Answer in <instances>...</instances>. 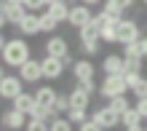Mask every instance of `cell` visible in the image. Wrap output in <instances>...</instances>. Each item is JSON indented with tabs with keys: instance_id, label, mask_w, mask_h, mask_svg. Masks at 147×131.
Here are the masks:
<instances>
[{
	"instance_id": "6da1fadb",
	"label": "cell",
	"mask_w": 147,
	"mask_h": 131,
	"mask_svg": "<svg viewBox=\"0 0 147 131\" xmlns=\"http://www.w3.org/2000/svg\"><path fill=\"white\" fill-rule=\"evenodd\" d=\"M30 54H32V48L27 38H11V40H5L3 51H0V59H3L5 67H19L30 59Z\"/></svg>"
},
{
	"instance_id": "7a4b0ae2",
	"label": "cell",
	"mask_w": 147,
	"mask_h": 131,
	"mask_svg": "<svg viewBox=\"0 0 147 131\" xmlns=\"http://www.w3.org/2000/svg\"><path fill=\"white\" fill-rule=\"evenodd\" d=\"M99 97L102 99H110V97H118V94H126L128 86H126V78L123 72H112V75H105V80L99 83Z\"/></svg>"
},
{
	"instance_id": "3957f363",
	"label": "cell",
	"mask_w": 147,
	"mask_h": 131,
	"mask_svg": "<svg viewBox=\"0 0 147 131\" xmlns=\"http://www.w3.org/2000/svg\"><path fill=\"white\" fill-rule=\"evenodd\" d=\"M91 16H94V11H91V5H86V3H72L70 5V14H67V24L70 27H75V30H80L83 24H88L91 22Z\"/></svg>"
},
{
	"instance_id": "277c9868",
	"label": "cell",
	"mask_w": 147,
	"mask_h": 131,
	"mask_svg": "<svg viewBox=\"0 0 147 131\" xmlns=\"http://www.w3.org/2000/svg\"><path fill=\"white\" fill-rule=\"evenodd\" d=\"M27 112H22V110H16L13 104H11V110H5L3 115H0V126H3L5 131H19L24 128V123H27Z\"/></svg>"
},
{
	"instance_id": "5b68a950",
	"label": "cell",
	"mask_w": 147,
	"mask_h": 131,
	"mask_svg": "<svg viewBox=\"0 0 147 131\" xmlns=\"http://www.w3.org/2000/svg\"><path fill=\"white\" fill-rule=\"evenodd\" d=\"M142 38V27L134 19H118V43H128V40H139Z\"/></svg>"
},
{
	"instance_id": "8992f818",
	"label": "cell",
	"mask_w": 147,
	"mask_h": 131,
	"mask_svg": "<svg viewBox=\"0 0 147 131\" xmlns=\"http://www.w3.org/2000/svg\"><path fill=\"white\" fill-rule=\"evenodd\" d=\"M19 91H24V80L19 78V72L0 78V99H13Z\"/></svg>"
},
{
	"instance_id": "52a82bcc",
	"label": "cell",
	"mask_w": 147,
	"mask_h": 131,
	"mask_svg": "<svg viewBox=\"0 0 147 131\" xmlns=\"http://www.w3.org/2000/svg\"><path fill=\"white\" fill-rule=\"evenodd\" d=\"M40 70H43V78L46 80H62V72H64V64L59 56H43L40 59Z\"/></svg>"
},
{
	"instance_id": "ba28073f",
	"label": "cell",
	"mask_w": 147,
	"mask_h": 131,
	"mask_svg": "<svg viewBox=\"0 0 147 131\" xmlns=\"http://www.w3.org/2000/svg\"><path fill=\"white\" fill-rule=\"evenodd\" d=\"M0 14L5 16L8 24L16 27V24L27 16V5H24V3H8V0H0Z\"/></svg>"
},
{
	"instance_id": "9c48e42d",
	"label": "cell",
	"mask_w": 147,
	"mask_h": 131,
	"mask_svg": "<svg viewBox=\"0 0 147 131\" xmlns=\"http://www.w3.org/2000/svg\"><path fill=\"white\" fill-rule=\"evenodd\" d=\"M19 70V78L24 83H40V78H43V70H40V59H27L24 64H19L16 67Z\"/></svg>"
},
{
	"instance_id": "30bf717a",
	"label": "cell",
	"mask_w": 147,
	"mask_h": 131,
	"mask_svg": "<svg viewBox=\"0 0 147 131\" xmlns=\"http://www.w3.org/2000/svg\"><path fill=\"white\" fill-rule=\"evenodd\" d=\"M16 30H19L24 38H32V35H40V14L38 11H27V16L16 24Z\"/></svg>"
},
{
	"instance_id": "8fae6325",
	"label": "cell",
	"mask_w": 147,
	"mask_h": 131,
	"mask_svg": "<svg viewBox=\"0 0 147 131\" xmlns=\"http://www.w3.org/2000/svg\"><path fill=\"white\" fill-rule=\"evenodd\" d=\"M91 118L99 123V128H115V126H120V115L110 107V104H107V107H99Z\"/></svg>"
},
{
	"instance_id": "7c38bea8",
	"label": "cell",
	"mask_w": 147,
	"mask_h": 131,
	"mask_svg": "<svg viewBox=\"0 0 147 131\" xmlns=\"http://www.w3.org/2000/svg\"><path fill=\"white\" fill-rule=\"evenodd\" d=\"M67 51H70V43H67L62 35H54V32H51V38L46 40V54L48 56H64Z\"/></svg>"
},
{
	"instance_id": "4fadbf2b",
	"label": "cell",
	"mask_w": 147,
	"mask_h": 131,
	"mask_svg": "<svg viewBox=\"0 0 147 131\" xmlns=\"http://www.w3.org/2000/svg\"><path fill=\"white\" fill-rule=\"evenodd\" d=\"M142 120H144V118L139 115V110H136V107H128L123 115H120V126H126L128 131H142V128H144Z\"/></svg>"
},
{
	"instance_id": "5bb4252c",
	"label": "cell",
	"mask_w": 147,
	"mask_h": 131,
	"mask_svg": "<svg viewBox=\"0 0 147 131\" xmlns=\"http://www.w3.org/2000/svg\"><path fill=\"white\" fill-rule=\"evenodd\" d=\"M123 64H126L123 54H105V59H102V72H105V75L123 72Z\"/></svg>"
},
{
	"instance_id": "9a60e30c",
	"label": "cell",
	"mask_w": 147,
	"mask_h": 131,
	"mask_svg": "<svg viewBox=\"0 0 147 131\" xmlns=\"http://www.w3.org/2000/svg\"><path fill=\"white\" fill-rule=\"evenodd\" d=\"M11 104H13L16 110H22V112H27V115H30V112L35 110L38 99H35V94H30V91H19V94L11 99Z\"/></svg>"
},
{
	"instance_id": "2e32d148",
	"label": "cell",
	"mask_w": 147,
	"mask_h": 131,
	"mask_svg": "<svg viewBox=\"0 0 147 131\" xmlns=\"http://www.w3.org/2000/svg\"><path fill=\"white\" fill-rule=\"evenodd\" d=\"M72 75L75 78H94V75H96V64H94L91 59H75Z\"/></svg>"
},
{
	"instance_id": "e0dca14e",
	"label": "cell",
	"mask_w": 147,
	"mask_h": 131,
	"mask_svg": "<svg viewBox=\"0 0 147 131\" xmlns=\"http://www.w3.org/2000/svg\"><path fill=\"white\" fill-rule=\"evenodd\" d=\"M88 104H91V94L75 86V88L70 91V107H80V110H88Z\"/></svg>"
},
{
	"instance_id": "ac0fdd59",
	"label": "cell",
	"mask_w": 147,
	"mask_h": 131,
	"mask_svg": "<svg viewBox=\"0 0 147 131\" xmlns=\"http://www.w3.org/2000/svg\"><path fill=\"white\" fill-rule=\"evenodd\" d=\"M56 88L54 86H38L35 88V99L40 102V104H46V107H54V99H56Z\"/></svg>"
},
{
	"instance_id": "d6986e66",
	"label": "cell",
	"mask_w": 147,
	"mask_h": 131,
	"mask_svg": "<svg viewBox=\"0 0 147 131\" xmlns=\"http://www.w3.org/2000/svg\"><path fill=\"white\" fill-rule=\"evenodd\" d=\"M46 11L54 16L56 22H67V14H70V5H67V0H56V3H48Z\"/></svg>"
},
{
	"instance_id": "ffe728a7",
	"label": "cell",
	"mask_w": 147,
	"mask_h": 131,
	"mask_svg": "<svg viewBox=\"0 0 147 131\" xmlns=\"http://www.w3.org/2000/svg\"><path fill=\"white\" fill-rule=\"evenodd\" d=\"M99 38H102V43H118V22L110 19L105 27L99 30Z\"/></svg>"
},
{
	"instance_id": "44dd1931",
	"label": "cell",
	"mask_w": 147,
	"mask_h": 131,
	"mask_svg": "<svg viewBox=\"0 0 147 131\" xmlns=\"http://www.w3.org/2000/svg\"><path fill=\"white\" fill-rule=\"evenodd\" d=\"M56 27H59V22H56L48 11H46V14H40V32L51 35V32H56Z\"/></svg>"
},
{
	"instance_id": "7402d4cb",
	"label": "cell",
	"mask_w": 147,
	"mask_h": 131,
	"mask_svg": "<svg viewBox=\"0 0 147 131\" xmlns=\"http://www.w3.org/2000/svg\"><path fill=\"white\" fill-rule=\"evenodd\" d=\"M102 11H105L110 19H115V22H118V19H123V14H126L123 8L115 3V0H105V8H102Z\"/></svg>"
},
{
	"instance_id": "603a6c76",
	"label": "cell",
	"mask_w": 147,
	"mask_h": 131,
	"mask_svg": "<svg viewBox=\"0 0 147 131\" xmlns=\"http://www.w3.org/2000/svg\"><path fill=\"white\" fill-rule=\"evenodd\" d=\"M110 107L118 112V115H123V112L131 107V104H128V99H126V94H118V97H110Z\"/></svg>"
},
{
	"instance_id": "cb8c5ba5",
	"label": "cell",
	"mask_w": 147,
	"mask_h": 131,
	"mask_svg": "<svg viewBox=\"0 0 147 131\" xmlns=\"http://www.w3.org/2000/svg\"><path fill=\"white\" fill-rule=\"evenodd\" d=\"M99 51H102V40H86V43H80V54L83 56H99Z\"/></svg>"
},
{
	"instance_id": "d4e9b609",
	"label": "cell",
	"mask_w": 147,
	"mask_h": 131,
	"mask_svg": "<svg viewBox=\"0 0 147 131\" xmlns=\"http://www.w3.org/2000/svg\"><path fill=\"white\" fill-rule=\"evenodd\" d=\"M64 115L70 118V123H72V126H80L83 120L88 118V110H80V107H70V110L64 112Z\"/></svg>"
},
{
	"instance_id": "484cf974",
	"label": "cell",
	"mask_w": 147,
	"mask_h": 131,
	"mask_svg": "<svg viewBox=\"0 0 147 131\" xmlns=\"http://www.w3.org/2000/svg\"><path fill=\"white\" fill-rule=\"evenodd\" d=\"M123 59H126L123 72H142V64H144L142 56H123Z\"/></svg>"
},
{
	"instance_id": "4316f807",
	"label": "cell",
	"mask_w": 147,
	"mask_h": 131,
	"mask_svg": "<svg viewBox=\"0 0 147 131\" xmlns=\"http://www.w3.org/2000/svg\"><path fill=\"white\" fill-rule=\"evenodd\" d=\"M48 128H51V131H70L72 123H70V118H67V115H56V118L48 123Z\"/></svg>"
},
{
	"instance_id": "83f0119b",
	"label": "cell",
	"mask_w": 147,
	"mask_h": 131,
	"mask_svg": "<svg viewBox=\"0 0 147 131\" xmlns=\"http://www.w3.org/2000/svg\"><path fill=\"white\" fill-rule=\"evenodd\" d=\"M54 110L59 112V115H64V112L70 110V94H56V99H54Z\"/></svg>"
},
{
	"instance_id": "f1b7e54d",
	"label": "cell",
	"mask_w": 147,
	"mask_h": 131,
	"mask_svg": "<svg viewBox=\"0 0 147 131\" xmlns=\"http://www.w3.org/2000/svg\"><path fill=\"white\" fill-rule=\"evenodd\" d=\"M24 128H30V131H46V128H48V120L30 115V118H27V123H24Z\"/></svg>"
},
{
	"instance_id": "f546056e",
	"label": "cell",
	"mask_w": 147,
	"mask_h": 131,
	"mask_svg": "<svg viewBox=\"0 0 147 131\" xmlns=\"http://www.w3.org/2000/svg\"><path fill=\"white\" fill-rule=\"evenodd\" d=\"M75 86H78V88H83V91H88V94H94V91L99 88V86L94 83V78H75Z\"/></svg>"
},
{
	"instance_id": "4dcf8cb0",
	"label": "cell",
	"mask_w": 147,
	"mask_h": 131,
	"mask_svg": "<svg viewBox=\"0 0 147 131\" xmlns=\"http://www.w3.org/2000/svg\"><path fill=\"white\" fill-rule=\"evenodd\" d=\"M123 46V56H142L139 54V40H128V43H120Z\"/></svg>"
},
{
	"instance_id": "1f68e13d",
	"label": "cell",
	"mask_w": 147,
	"mask_h": 131,
	"mask_svg": "<svg viewBox=\"0 0 147 131\" xmlns=\"http://www.w3.org/2000/svg\"><path fill=\"white\" fill-rule=\"evenodd\" d=\"M131 94H134L136 99H142V97H147V78H144V75L139 78V80H136V86L131 88Z\"/></svg>"
},
{
	"instance_id": "d6a6232c",
	"label": "cell",
	"mask_w": 147,
	"mask_h": 131,
	"mask_svg": "<svg viewBox=\"0 0 147 131\" xmlns=\"http://www.w3.org/2000/svg\"><path fill=\"white\" fill-rule=\"evenodd\" d=\"M24 5H27V11H40V8H46L48 3L46 0H22Z\"/></svg>"
},
{
	"instance_id": "836d02e7",
	"label": "cell",
	"mask_w": 147,
	"mask_h": 131,
	"mask_svg": "<svg viewBox=\"0 0 147 131\" xmlns=\"http://www.w3.org/2000/svg\"><path fill=\"white\" fill-rule=\"evenodd\" d=\"M123 78H126V86H128V91L136 86V80L142 78V72H123Z\"/></svg>"
},
{
	"instance_id": "e575fe53",
	"label": "cell",
	"mask_w": 147,
	"mask_h": 131,
	"mask_svg": "<svg viewBox=\"0 0 147 131\" xmlns=\"http://www.w3.org/2000/svg\"><path fill=\"white\" fill-rule=\"evenodd\" d=\"M136 110H139V115L142 118H147V97H142V99H136V104H134Z\"/></svg>"
},
{
	"instance_id": "d590c367",
	"label": "cell",
	"mask_w": 147,
	"mask_h": 131,
	"mask_svg": "<svg viewBox=\"0 0 147 131\" xmlns=\"http://www.w3.org/2000/svg\"><path fill=\"white\" fill-rule=\"evenodd\" d=\"M59 59H62V64H64V70H67V67L72 70V64H75V59H72V54H70V51H67L64 56H59Z\"/></svg>"
},
{
	"instance_id": "8d00e7d4",
	"label": "cell",
	"mask_w": 147,
	"mask_h": 131,
	"mask_svg": "<svg viewBox=\"0 0 147 131\" xmlns=\"http://www.w3.org/2000/svg\"><path fill=\"white\" fill-rule=\"evenodd\" d=\"M139 54H142V59H147V35L139 38Z\"/></svg>"
},
{
	"instance_id": "74e56055",
	"label": "cell",
	"mask_w": 147,
	"mask_h": 131,
	"mask_svg": "<svg viewBox=\"0 0 147 131\" xmlns=\"http://www.w3.org/2000/svg\"><path fill=\"white\" fill-rule=\"evenodd\" d=\"M115 3L123 8V11H128V8H134V3H136V0H115Z\"/></svg>"
},
{
	"instance_id": "f35d334b",
	"label": "cell",
	"mask_w": 147,
	"mask_h": 131,
	"mask_svg": "<svg viewBox=\"0 0 147 131\" xmlns=\"http://www.w3.org/2000/svg\"><path fill=\"white\" fill-rule=\"evenodd\" d=\"M80 3H86V5H91V8H94V5H99V3H105V0H80Z\"/></svg>"
},
{
	"instance_id": "ab89813d",
	"label": "cell",
	"mask_w": 147,
	"mask_h": 131,
	"mask_svg": "<svg viewBox=\"0 0 147 131\" xmlns=\"http://www.w3.org/2000/svg\"><path fill=\"white\" fill-rule=\"evenodd\" d=\"M3 46H5V35H3V30H0V51H3Z\"/></svg>"
},
{
	"instance_id": "60d3db41",
	"label": "cell",
	"mask_w": 147,
	"mask_h": 131,
	"mask_svg": "<svg viewBox=\"0 0 147 131\" xmlns=\"http://www.w3.org/2000/svg\"><path fill=\"white\" fill-rule=\"evenodd\" d=\"M5 24H8V22H5V16H3V14H0V30H3V27H5Z\"/></svg>"
},
{
	"instance_id": "b9f144b4",
	"label": "cell",
	"mask_w": 147,
	"mask_h": 131,
	"mask_svg": "<svg viewBox=\"0 0 147 131\" xmlns=\"http://www.w3.org/2000/svg\"><path fill=\"white\" fill-rule=\"evenodd\" d=\"M8 3H22V0H8Z\"/></svg>"
},
{
	"instance_id": "7bdbcfd3",
	"label": "cell",
	"mask_w": 147,
	"mask_h": 131,
	"mask_svg": "<svg viewBox=\"0 0 147 131\" xmlns=\"http://www.w3.org/2000/svg\"><path fill=\"white\" fill-rule=\"evenodd\" d=\"M3 75H5V72H3V67H0V78H3Z\"/></svg>"
},
{
	"instance_id": "ee69618b",
	"label": "cell",
	"mask_w": 147,
	"mask_h": 131,
	"mask_svg": "<svg viewBox=\"0 0 147 131\" xmlns=\"http://www.w3.org/2000/svg\"><path fill=\"white\" fill-rule=\"evenodd\" d=\"M46 3H56V0H46Z\"/></svg>"
},
{
	"instance_id": "f6af8a7d",
	"label": "cell",
	"mask_w": 147,
	"mask_h": 131,
	"mask_svg": "<svg viewBox=\"0 0 147 131\" xmlns=\"http://www.w3.org/2000/svg\"><path fill=\"white\" fill-rule=\"evenodd\" d=\"M67 3H78V0H67Z\"/></svg>"
},
{
	"instance_id": "bcb514c9",
	"label": "cell",
	"mask_w": 147,
	"mask_h": 131,
	"mask_svg": "<svg viewBox=\"0 0 147 131\" xmlns=\"http://www.w3.org/2000/svg\"><path fill=\"white\" fill-rule=\"evenodd\" d=\"M144 128H147V118H144Z\"/></svg>"
},
{
	"instance_id": "7dc6e473",
	"label": "cell",
	"mask_w": 147,
	"mask_h": 131,
	"mask_svg": "<svg viewBox=\"0 0 147 131\" xmlns=\"http://www.w3.org/2000/svg\"><path fill=\"white\" fill-rule=\"evenodd\" d=\"M142 3H144V5H147V0H142Z\"/></svg>"
}]
</instances>
